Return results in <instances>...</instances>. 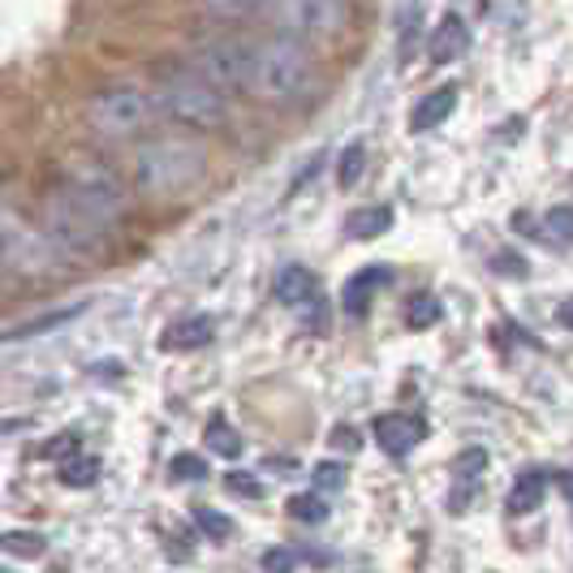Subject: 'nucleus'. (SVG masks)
<instances>
[{"label":"nucleus","mask_w":573,"mask_h":573,"mask_svg":"<svg viewBox=\"0 0 573 573\" xmlns=\"http://www.w3.org/2000/svg\"><path fill=\"white\" fill-rule=\"evenodd\" d=\"M320 82L311 43L289 40V35H263L246 40V95L259 104H298L311 95Z\"/></svg>","instance_id":"f257e3e1"},{"label":"nucleus","mask_w":573,"mask_h":573,"mask_svg":"<svg viewBox=\"0 0 573 573\" xmlns=\"http://www.w3.org/2000/svg\"><path fill=\"white\" fill-rule=\"evenodd\" d=\"M204 177H207V147L199 138H186V134L147 138L138 147V156H134V181L156 204L186 199L195 186H204Z\"/></svg>","instance_id":"f03ea898"},{"label":"nucleus","mask_w":573,"mask_h":573,"mask_svg":"<svg viewBox=\"0 0 573 573\" xmlns=\"http://www.w3.org/2000/svg\"><path fill=\"white\" fill-rule=\"evenodd\" d=\"M156 104L177 125H190V129L229 125V91H220L195 61L164 70L160 82H156Z\"/></svg>","instance_id":"7ed1b4c3"},{"label":"nucleus","mask_w":573,"mask_h":573,"mask_svg":"<svg viewBox=\"0 0 573 573\" xmlns=\"http://www.w3.org/2000/svg\"><path fill=\"white\" fill-rule=\"evenodd\" d=\"M65 263V254L48 238L43 220H31L9 199H0V268L18 281H43Z\"/></svg>","instance_id":"20e7f679"},{"label":"nucleus","mask_w":573,"mask_h":573,"mask_svg":"<svg viewBox=\"0 0 573 573\" xmlns=\"http://www.w3.org/2000/svg\"><path fill=\"white\" fill-rule=\"evenodd\" d=\"M43 229H48V238L56 242V250L65 254V259H79V263H91V259H104V250H108V238H113V229L95 216V211H86V207L56 181L52 190H48V199H43Z\"/></svg>","instance_id":"39448f33"},{"label":"nucleus","mask_w":573,"mask_h":573,"mask_svg":"<svg viewBox=\"0 0 573 573\" xmlns=\"http://www.w3.org/2000/svg\"><path fill=\"white\" fill-rule=\"evenodd\" d=\"M160 113L156 104V91H147L143 82H108L100 86L91 100H86V125L100 134V138H134L143 134L152 117Z\"/></svg>","instance_id":"423d86ee"},{"label":"nucleus","mask_w":573,"mask_h":573,"mask_svg":"<svg viewBox=\"0 0 573 573\" xmlns=\"http://www.w3.org/2000/svg\"><path fill=\"white\" fill-rule=\"evenodd\" d=\"M259 22L302 43L336 40L350 27V0H268Z\"/></svg>","instance_id":"0eeeda50"},{"label":"nucleus","mask_w":573,"mask_h":573,"mask_svg":"<svg viewBox=\"0 0 573 573\" xmlns=\"http://www.w3.org/2000/svg\"><path fill=\"white\" fill-rule=\"evenodd\" d=\"M61 186H65L86 211H95L108 229L122 220L125 207H129L122 173L108 160H100V156H74V160L65 164V173H61Z\"/></svg>","instance_id":"6e6552de"},{"label":"nucleus","mask_w":573,"mask_h":573,"mask_svg":"<svg viewBox=\"0 0 573 573\" xmlns=\"http://www.w3.org/2000/svg\"><path fill=\"white\" fill-rule=\"evenodd\" d=\"M195 65H199V70H204L207 79L216 82L220 91H242L246 86V40L225 35V40L199 43Z\"/></svg>","instance_id":"1a4fd4ad"},{"label":"nucleus","mask_w":573,"mask_h":573,"mask_svg":"<svg viewBox=\"0 0 573 573\" xmlns=\"http://www.w3.org/2000/svg\"><path fill=\"white\" fill-rule=\"evenodd\" d=\"M375 445L388 452V457H409V452L423 445V423L414 414H379L375 418Z\"/></svg>","instance_id":"9d476101"},{"label":"nucleus","mask_w":573,"mask_h":573,"mask_svg":"<svg viewBox=\"0 0 573 573\" xmlns=\"http://www.w3.org/2000/svg\"><path fill=\"white\" fill-rule=\"evenodd\" d=\"M466 43H470L466 18H461V13H445V18L431 27V35H427V56H431L436 65H452V61L466 52Z\"/></svg>","instance_id":"9b49d317"},{"label":"nucleus","mask_w":573,"mask_h":573,"mask_svg":"<svg viewBox=\"0 0 573 573\" xmlns=\"http://www.w3.org/2000/svg\"><path fill=\"white\" fill-rule=\"evenodd\" d=\"M452 108H457V86L445 82V86H436L431 95H423V100H418V108L409 113V129H414V134H431L436 125L449 122Z\"/></svg>","instance_id":"f8f14e48"},{"label":"nucleus","mask_w":573,"mask_h":573,"mask_svg":"<svg viewBox=\"0 0 573 573\" xmlns=\"http://www.w3.org/2000/svg\"><path fill=\"white\" fill-rule=\"evenodd\" d=\"M315 298H320V281H315L311 268H302V263L281 268V277H277V302H285V306H311Z\"/></svg>","instance_id":"ddd939ff"},{"label":"nucleus","mask_w":573,"mask_h":573,"mask_svg":"<svg viewBox=\"0 0 573 573\" xmlns=\"http://www.w3.org/2000/svg\"><path fill=\"white\" fill-rule=\"evenodd\" d=\"M393 281V272L384 268V263H375L367 272H358V277H350L345 281V293H341V302H345V311L350 315H367L371 298H375V289H384Z\"/></svg>","instance_id":"4468645a"},{"label":"nucleus","mask_w":573,"mask_h":573,"mask_svg":"<svg viewBox=\"0 0 573 573\" xmlns=\"http://www.w3.org/2000/svg\"><path fill=\"white\" fill-rule=\"evenodd\" d=\"M388 229H393V207H384V204L358 207V211L345 216V238H354V242H375V238H384Z\"/></svg>","instance_id":"2eb2a0df"},{"label":"nucleus","mask_w":573,"mask_h":573,"mask_svg":"<svg viewBox=\"0 0 573 573\" xmlns=\"http://www.w3.org/2000/svg\"><path fill=\"white\" fill-rule=\"evenodd\" d=\"M211 336H216V324L207 315H190V320H177V324L164 327L160 345L164 350H204Z\"/></svg>","instance_id":"dca6fc26"},{"label":"nucleus","mask_w":573,"mask_h":573,"mask_svg":"<svg viewBox=\"0 0 573 573\" xmlns=\"http://www.w3.org/2000/svg\"><path fill=\"white\" fill-rule=\"evenodd\" d=\"M543 491H548V475L531 466V470H522V475H518V483H513V491H509L504 509H509L513 518H527V513H534V509L543 504Z\"/></svg>","instance_id":"f3484780"},{"label":"nucleus","mask_w":573,"mask_h":573,"mask_svg":"<svg viewBox=\"0 0 573 573\" xmlns=\"http://www.w3.org/2000/svg\"><path fill=\"white\" fill-rule=\"evenodd\" d=\"M82 311H86V302H74V306H61V311L35 315V320H27V324L4 327V336H0V341H31V336H40V332H52V327H61V324H70V320H79Z\"/></svg>","instance_id":"a211bd4d"},{"label":"nucleus","mask_w":573,"mask_h":573,"mask_svg":"<svg viewBox=\"0 0 573 573\" xmlns=\"http://www.w3.org/2000/svg\"><path fill=\"white\" fill-rule=\"evenodd\" d=\"M268 0H204V9L220 22H259Z\"/></svg>","instance_id":"6ab92c4d"},{"label":"nucleus","mask_w":573,"mask_h":573,"mask_svg":"<svg viewBox=\"0 0 573 573\" xmlns=\"http://www.w3.org/2000/svg\"><path fill=\"white\" fill-rule=\"evenodd\" d=\"M204 440H207V449L220 452V457H242V436H238L225 418H211V423H207Z\"/></svg>","instance_id":"aec40b11"},{"label":"nucleus","mask_w":573,"mask_h":573,"mask_svg":"<svg viewBox=\"0 0 573 573\" xmlns=\"http://www.w3.org/2000/svg\"><path fill=\"white\" fill-rule=\"evenodd\" d=\"M363 168H367V147H363V143H350V147L341 152V160H336V181H341V190H354L358 177H363Z\"/></svg>","instance_id":"412c9836"},{"label":"nucleus","mask_w":573,"mask_h":573,"mask_svg":"<svg viewBox=\"0 0 573 573\" xmlns=\"http://www.w3.org/2000/svg\"><path fill=\"white\" fill-rule=\"evenodd\" d=\"M324 556H306V552H293V548H272L259 556L263 570H302V565H320Z\"/></svg>","instance_id":"4be33fe9"},{"label":"nucleus","mask_w":573,"mask_h":573,"mask_svg":"<svg viewBox=\"0 0 573 573\" xmlns=\"http://www.w3.org/2000/svg\"><path fill=\"white\" fill-rule=\"evenodd\" d=\"M436 320H440V302H436L431 293H418V298L406 306V324L409 327H431Z\"/></svg>","instance_id":"5701e85b"},{"label":"nucleus","mask_w":573,"mask_h":573,"mask_svg":"<svg viewBox=\"0 0 573 573\" xmlns=\"http://www.w3.org/2000/svg\"><path fill=\"white\" fill-rule=\"evenodd\" d=\"M289 518H298V522H324L327 518V504H324V496H293L289 500Z\"/></svg>","instance_id":"b1692460"},{"label":"nucleus","mask_w":573,"mask_h":573,"mask_svg":"<svg viewBox=\"0 0 573 573\" xmlns=\"http://www.w3.org/2000/svg\"><path fill=\"white\" fill-rule=\"evenodd\" d=\"M195 527H199L207 539H229V534H233V522H229L225 513L207 509V504H199V509H195Z\"/></svg>","instance_id":"393cba45"},{"label":"nucleus","mask_w":573,"mask_h":573,"mask_svg":"<svg viewBox=\"0 0 573 573\" xmlns=\"http://www.w3.org/2000/svg\"><path fill=\"white\" fill-rule=\"evenodd\" d=\"M0 552H18V556H43V534H0Z\"/></svg>","instance_id":"a878e982"},{"label":"nucleus","mask_w":573,"mask_h":573,"mask_svg":"<svg viewBox=\"0 0 573 573\" xmlns=\"http://www.w3.org/2000/svg\"><path fill=\"white\" fill-rule=\"evenodd\" d=\"M543 229L556 238V242H573V207H552L543 216Z\"/></svg>","instance_id":"bb28decb"},{"label":"nucleus","mask_w":573,"mask_h":573,"mask_svg":"<svg viewBox=\"0 0 573 573\" xmlns=\"http://www.w3.org/2000/svg\"><path fill=\"white\" fill-rule=\"evenodd\" d=\"M173 475L199 483V479H207V461L204 457H195V452H177V457H173Z\"/></svg>","instance_id":"cd10ccee"},{"label":"nucleus","mask_w":573,"mask_h":573,"mask_svg":"<svg viewBox=\"0 0 573 573\" xmlns=\"http://www.w3.org/2000/svg\"><path fill=\"white\" fill-rule=\"evenodd\" d=\"M315 488L341 491L345 488V466H341V461H320V466H315Z\"/></svg>","instance_id":"c85d7f7f"},{"label":"nucleus","mask_w":573,"mask_h":573,"mask_svg":"<svg viewBox=\"0 0 573 573\" xmlns=\"http://www.w3.org/2000/svg\"><path fill=\"white\" fill-rule=\"evenodd\" d=\"M225 483H229V491H238V496H259V491H263L250 475H242V470H238V475H229Z\"/></svg>","instance_id":"c756f323"},{"label":"nucleus","mask_w":573,"mask_h":573,"mask_svg":"<svg viewBox=\"0 0 573 573\" xmlns=\"http://www.w3.org/2000/svg\"><path fill=\"white\" fill-rule=\"evenodd\" d=\"M65 483H74V488L95 483V461H91V466H70V470H65Z\"/></svg>","instance_id":"7c9ffc66"},{"label":"nucleus","mask_w":573,"mask_h":573,"mask_svg":"<svg viewBox=\"0 0 573 573\" xmlns=\"http://www.w3.org/2000/svg\"><path fill=\"white\" fill-rule=\"evenodd\" d=\"M556 320H561L565 327H573V298H565V302L556 306Z\"/></svg>","instance_id":"2f4dec72"},{"label":"nucleus","mask_w":573,"mask_h":573,"mask_svg":"<svg viewBox=\"0 0 573 573\" xmlns=\"http://www.w3.org/2000/svg\"><path fill=\"white\" fill-rule=\"evenodd\" d=\"M336 445H341V449H354L358 440H354V431H350V427H341V431H336Z\"/></svg>","instance_id":"473e14b6"},{"label":"nucleus","mask_w":573,"mask_h":573,"mask_svg":"<svg viewBox=\"0 0 573 573\" xmlns=\"http://www.w3.org/2000/svg\"><path fill=\"white\" fill-rule=\"evenodd\" d=\"M561 488H565V496H570V504H573V475H561Z\"/></svg>","instance_id":"72a5a7b5"}]
</instances>
